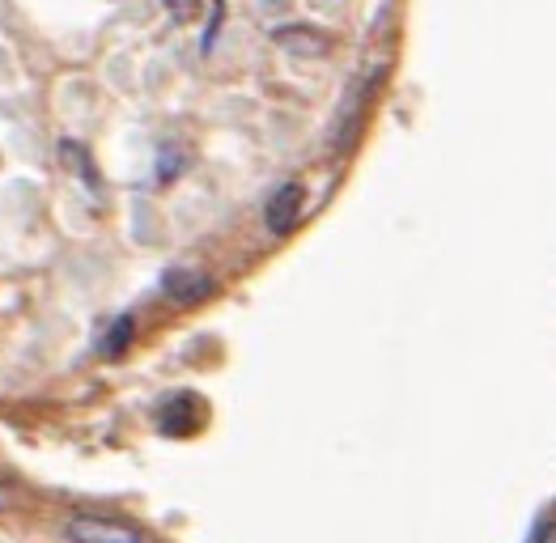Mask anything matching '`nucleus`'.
Returning <instances> with one entry per match:
<instances>
[{
  "instance_id": "3",
  "label": "nucleus",
  "mask_w": 556,
  "mask_h": 543,
  "mask_svg": "<svg viewBox=\"0 0 556 543\" xmlns=\"http://www.w3.org/2000/svg\"><path fill=\"white\" fill-rule=\"evenodd\" d=\"M302 187L298 182H285L277 195L268 200V229L273 233H289V229L298 226V217H302Z\"/></svg>"
},
{
  "instance_id": "1",
  "label": "nucleus",
  "mask_w": 556,
  "mask_h": 543,
  "mask_svg": "<svg viewBox=\"0 0 556 543\" xmlns=\"http://www.w3.org/2000/svg\"><path fill=\"white\" fill-rule=\"evenodd\" d=\"M68 540L73 543H144L137 527L102 514H73L68 518Z\"/></svg>"
},
{
  "instance_id": "2",
  "label": "nucleus",
  "mask_w": 556,
  "mask_h": 543,
  "mask_svg": "<svg viewBox=\"0 0 556 543\" xmlns=\"http://www.w3.org/2000/svg\"><path fill=\"white\" fill-rule=\"evenodd\" d=\"M162 289H166V298H170V302H179V306H195V302H204V298L213 293V276L191 272V268H175V272H166Z\"/></svg>"
},
{
  "instance_id": "4",
  "label": "nucleus",
  "mask_w": 556,
  "mask_h": 543,
  "mask_svg": "<svg viewBox=\"0 0 556 543\" xmlns=\"http://www.w3.org/2000/svg\"><path fill=\"white\" fill-rule=\"evenodd\" d=\"M128 340H132V318H119L115 331H106V340H102V357H119L128 349Z\"/></svg>"
},
{
  "instance_id": "5",
  "label": "nucleus",
  "mask_w": 556,
  "mask_h": 543,
  "mask_svg": "<svg viewBox=\"0 0 556 543\" xmlns=\"http://www.w3.org/2000/svg\"><path fill=\"white\" fill-rule=\"evenodd\" d=\"M9 505H13V489H9V484H0V514H9Z\"/></svg>"
}]
</instances>
